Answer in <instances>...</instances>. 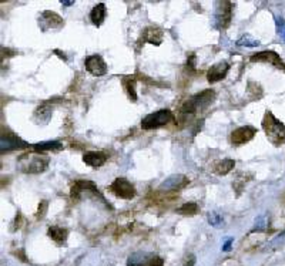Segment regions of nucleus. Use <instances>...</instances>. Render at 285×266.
Instances as JSON below:
<instances>
[{
    "mask_svg": "<svg viewBox=\"0 0 285 266\" xmlns=\"http://www.w3.org/2000/svg\"><path fill=\"white\" fill-rule=\"evenodd\" d=\"M49 167V157L33 151L23 154L17 161V170L23 174H41Z\"/></svg>",
    "mask_w": 285,
    "mask_h": 266,
    "instance_id": "f257e3e1",
    "label": "nucleus"
},
{
    "mask_svg": "<svg viewBox=\"0 0 285 266\" xmlns=\"http://www.w3.org/2000/svg\"><path fill=\"white\" fill-rule=\"evenodd\" d=\"M275 22H277V30H278V33L281 34V37H283V40L285 41V22L283 19H275Z\"/></svg>",
    "mask_w": 285,
    "mask_h": 266,
    "instance_id": "bb28decb",
    "label": "nucleus"
},
{
    "mask_svg": "<svg viewBox=\"0 0 285 266\" xmlns=\"http://www.w3.org/2000/svg\"><path fill=\"white\" fill-rule=\"evenodd\" d=\"M222 222V216L217 212H210L208 213V224L213 226H218Z\"/></svg>",
    "mask_w": 285,
    "mask_h": 266,
    "instance_id": "393cba45",
    "label": "nucleus"
},
{
    "mask_svg": "<svg viewBox=\"0 0 285 266\" xmlns=\"http://www.w3.org/2000/svg\"><path fill=\"white\" fill-rule=\"evenodd\" d=\"M187 184H189V178L184 174H173L160 184V191H165V192L180 191Z\"/></svg>",
    "mask_w": 285,
    "mask_h": 266,
    "instance_id": "9d476101",
    "label": "nucleus"
},
{
    "mask_svg": "<svg viewBox=\"0 0 285 266\" xmlns=\"http://www.w3.org/2000/svg\"><path fill=\"white\" fill-rule=\"evenodd\" d=\"M163 259L153 253L136 252L127 259V266H163Z\"/></svg>",
    "mask_w": 285,
    "mask_h": 266,
    "instance_id": "0eeeda50",
    "label": "nucleus"
},
{
    "mask_svg": "<svg viewBox=\"0 0 285 266\" xmlns=\"http://www.w3.org/2000/svg\"><path fill=\"white\" fill-rule=\"evenodd\" d=\"M177 212L181 213V215H195V213L198 212V205L194 204V202L184 204V205H181V207L177 209Z\"/></svg>",
    "mask_w": 285,
    "mask_h": 266,
    "instance_id": "4be33fe9",
    "label": "nucleus"
},
{
    "mask_svg": "<svg viewBox=\"0 0 285 266\" xmlns=\"http://www.w3.org/2000/svg\"><path fill=\"white\" fill-rule=\"evenodd\" d=\"M63 26H64L63 17L55 12H43L39 16V27H40L41 31L60 30Z\"/></svg>",
    "mask_w": 285,
    "mask_h": 266,
    "instance_id": "6e6552de",
    "label": "nucleus"
},
{
    "mask_svg": "<svg viewBox=\"0 0 285 266\" xmlns=\"http://www.w3.org/2000/svg\"><path fill=\"white\" fill-rule=\"evenodd\" d=\"M234 167H235L234 160L227 158V160L217 161L216 165H214V168H213V171H214V174H217V175H225V174L231 173V170H232Z\"/></svg>",
    "mask_w": 285,
    "mask_h": 266,
    "instance_id": "aec40b11",
    "label": "nucleus"
},
{
    "mask_svg": "<svg viewBox=\"0 0 285 266\" xmlns=\"http://www.w3.org/2000/svg\"><path fill=\"white\" fill-rule=\"evenodd\" d=\"M84 66H86V70H87L90 74L95 76V77L104 76V74L107 73V64H106V61L103 60V57L98 56V54H93V56L86 57Z\"/></svg>",
    "mask_w": 285,
    "mask_h": 266,
    "instance_id": "1a4fd4ad",
    "label": "nucleus"
},
{
    "mask_svg": "<svg viewBox=\"0 0 285 266\" xmlns=\"http://www.w3.org/2000/svg\"><path fill=\"white\" fill-rule=\"evenodd\" d=\"M110 191L122 200H133L136 197V188L126 178H117L110 185Z\"/></svg>",
    "mask_w": 285,
    "mask_h": 266,
    "instance_id": "423d86ee",
    "label": "nucleus"
},
{
    "mask_svg": "<svg viewBox=\"0 0 285 266\" xmlns=\"http://www.w3.org/2000/svg\"><path fill=\"white\" fill-rule=\"evenodd\" d=\"M52 114H53V110H52V106L49 104H41L39 106L34 113H33V121L34 124L37 125H47L50 120H52Z\"/></svg>",
    "mask_w": 285,
    "mask_h": 266,
    "instance_id": "4468645a",
    "label": "nucleus"
},
{
    "mask_svg": "<svg viewBox=\"0 0 285 266\" xmlns=\"http://www.w3.org/2000/svg\"><path fill=\"white\" fill-rule=\"evenodd\" d=\"M184 266H195V256H194V255H190L189 259L184 262Z\"/></svg>",
    "mask_w": 285,
    "mask_h": 266,
    "instance_id": "c85d7f7f",
    "label": "nucleus"
},
{
    "mask_svg": "<svg viewBox=\"0 0 285 266\" xmlns=\"http://www.w3.org/2000/svg\"><path fill=\"white\" fill-rule=\"evenodd\" d=\"M214 98H216V91L214 90H204L201 93H197L195 95H192L183 103L181 114H184V116L197 114V113L203 111L204 108L210 106L214 101Z\"/></svg>",
    "mask_w": 285,
    "mask_h": 266,
    "instance_id": "f03ea898",
    "label": "nucleus"
},
{
    "mask_svg": "<svg viewBox=\"0 0 285 266\" xmlns=\"http://www.w3.org/2000/svg\"><path fill=\"white\" fill-rule=\"evenodd\" d=\"M228 70H230V64L227 61H220V63L208 68L207 80L210 81V83H218V81L222 80L227 76Z\"/></svg>",
    "mask_w": 285,
    "mask_h": 266,
    "instance_id": "ddd939ff",
    "label": "nucleus"
},
{
    "mask_svg": "<svg viewBox=\"0 0 285 266\" xmlns=\"http://www.w3.org/2000/svg\"><path fill=\"white\" fill-rule=\"evenodd\" d=\"M173 118H174V116L170 110H158L156 113H151L149 116H146L141 120V128H144V130L160 128L163 125H167L168 122H171Z\"/></svg>",
    "mask_w": 285,
    "mask_h": 266,
    "instance_id": "20e7f679",
    "label": "nucleus"
},
{
    "mask_svg": "<svg viewBox=\"0 0 285 266\" xmlns=\"http://www.w3.org/2000/svg\"><path fill=\"white\" fill-rule=\"evenodd\" d=\"M262 128L267 134L268 140L274 146H281L285 143V125L272 116V113H267L262 120Z\"/></svg>",
    "mask_w": 285,
    "mask_h": 266,
    "instance_id": "7ed1b4c3",
    "label": "nucleus"
},
{
    "mask_svg": "<svg viewBox=\"0 0 285 266\" xmlns=\"http://www.w3.org/2000/svg\"><path fill=\"white\" fill-rule=\"evenodd\" d=\"M257 134V130L251 125H244V127H238L231 133V143L234 146H243L245 143L251 141Z\"/></svg>",
    "mask_w": 285,
    "mask_h": 266,
    "instance_id": "9b49d317",
    "label": "nucleus"
},
{
    "mask_svg": "<svg viewBox=\"0 0 285 266\" xmlns=\"http://www.w3.org/2000/svg\"><path fill=\"white\" fill-rule=\"evenodd\" d=\"M106 16H107L106 4H104V3H98V4H95V7L92 9V12H90V20H92L93 25L100 26V25L104 22Z\"/></svg>",
    "mask_w": 285,
    "mask_h": 266,
    "instance_id": "a211bd4d",
    "label": "nucleus"
},
{
    "mask_svg": "<svg viewBox=\"0 0 285 266\" xmlns=\"http://www.w3.org/2000/svg\"><path fill=\"white\" fill-rule=\"evenodd\" d=\"M83 161H84V164H87L93 168H98V167L106 164L107 154L103 151H86L83 155Z\"/></svg>",
    "mask_w": 285,
    "mask_h": 266,
    "instance_id": "2eb2a0df",
    "label": "nucleus"
},
{
    "mask_svg": "<svg viewBox=\"0 0 285 266\" xmlns=\"http://www.w3.org/2000/svg\"><path fill=\"white\" fill-rule=\"evenodd\" d=\"M232 242H234V239H232V238H227V239L224 240V245H222V251H224V252L230 251V248H231V245H232Z\"/></svg>",
    "mask_w": 285,
    "mask_h": 266,
    "instance_id": "cd10ccee",
    "label": "nucleus"
},
{
    "mask_svg": "<svg viewBox=\"0 0 285 266\" xmlns=\"http://www.w3.org/2000/svg\"><path fill=\"white\" fill-rule=\"evenodd\" d=\"M62 4H64V6H73V4H74V1H73V0H63V1H62Z\"/></svg>",
    "mask_w": 285,
    "mask_h": 266,
    "instance_id": "c756f323",
    "label": "nucleus"
},
{
    "mask_svg": "<svg viewBox=\"0 0 285 266\" xmlns=\"http://www.w3.org/2000/svg\"><path fill=\"white\" fill-rule=\"evenodd\" d=\"M251 61H264V63H270L277 67H281L285 70V64L283 63L281 57L275 52H261V53L251 56Z\"/></svg>",
    "mask_w": 285,
    "mask_h": 266,
    "instance_id": "dca6fc26",
    "label": "nucleus"
},
{
    "mask_svg": "<svg viewBox=\"0 0 285 266\" xmlns=\"http://www.w3.org/2000/svg\"><path fill=\"white\" fill-rule=\"evenodd\" d=\"M264 228H265V218H264V216H258L257 221H255V225L253 228V232L264 231Z\"/></svg>",
    "mask_w": 285,
    "mask_h": 266,
    "instance_id": "a878e982",
    "label": "nucleus"
},
{
    "mask_svg": "<svg viewBox=\"0 0 285 266\" xmlns=\"http://www.w3.org/2000/svg\"><path fill=\"white\" fill-rule=\"evenodd\" d=\"M237 46H245V47H257L259 46V41L254 37H251L250 34H244L241 36V39L237 41Z\"/></svg>",
    "mask_w": 285,
    "mask_h": 266,
    "instance_id": "b1692460",
    "label": "nucleus"
},
{
    "mask_svg": "<svg viewBox=\"0 0 285 266\" xmlns=\"http://www.w3.org/2000/svg\"><path fill=\"white\" fill-rule=\"evenodd\" d=\"M124 89L128 94V97L136 101L137 100V94H136V80L134 79H128V80H124Z\"/></svg>",
    "mask_w": 285,
    "mask_h": 266,
    "instance_id": "5701e85b",
    "label": "nucleus"
},
{
    "mask_svg": "<svg viewBox=\"0 0 285 266\" xmlns=\"http://www.w3.org/2000/svg\"><path fill=\"white\" fill-rule=\"evenodd\" d=\"M62 147L63 144L60 143V141H43V143H37V144H34L33 148L37 151V152H40V151H59V149H62Z\"/></svg>",
    "mask_w": 285,
    "mask_h": 266,
    "instance_id": "412c9836",
    "label": "nucleus"
},
{
    "mask_svg": "<svg viewBox=\"0 0 285 266\" xmlns=\"http://www.w3.org/2000/svg\"><path fill=\"white\" fill-rule=\"evenodd\" d=\"M214 25L217 29H225L230 25L232 17V3L217 1L214 6Z\"/></svg>",
    "mask_w": 285,
    "mask_h": 266,
    "instance_id": "39448f33",
    "label": "nucleus"
},
{
    "mask_svg": "<svg viewBox=\"0 0 285 266\" xmlns=\"http://www.w3.org/2000/svg\"><path fill=\"white\" fill-rule=\"evenodd\" d=\"M47 234H49V236L52 238V239L55 240L56 243H59V245H63L66 239H67V229L66 228H60V226H50L49 228V231H47Z\"/></svg>",
    "mask_w": 285,
    "mask_h": 266,
    "instance_id": "6ab92c4d",
    "label": "nucleus"
},
{
    "mask_svg": "<svg viewBox=\"0 0 285 266\" xmlns=\"http://www.w3.org/2000/svg\"><path fill=\"white\" fill-rule=\"evenodd\" d=\"M30 146L29 143L23 141L22 138H19L14 134H6L1 135V141H0V148L1 151H13V149H20V148H29Z\"/></svg>",
    "mask_w": 285,
    "mask_h": 266,
    "instance_id": "f8f14e48",
    "label": "nucleus"
},
{
    "mask_svg": "<svg viewBox=\"0 0 285 266\" xmlns=\"http://www.w3.org/2000/svg\"><path fill=\"white\" fill-rule=\"evenodd\" d=\"M141 40L144 41V43L154 44V46H160L161 41H163V30L158 29V27H149V29L144 31Z\"/></svg>",
    "mask_w": 285,
    "mask_h": 266,
    "instance_id": "f3484780",
    "label": "nucleus"
},
{
    "mask_svg": "<svg viewBox=\"0 0 285 266\" xmlns=\"http://www.w3.org/2000/svg\"><path fill=\"white\" fill-rule=\"evenodd\" d=\"M55 53H56V54H60V56H62V59H63V60H67V59H66V54H64V53H60V52H59V50H56Z\"/></svg>",
    "mask_w": 285,
    "mask_h": 266,
    "instance_id": "7c9ffc66",
    "label": "nucleus"
}]
</instances>
